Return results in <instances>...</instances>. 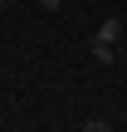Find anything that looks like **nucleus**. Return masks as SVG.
Segmentation results:
<instances>
[{"label":"nucleus","mask_w":127,"mask_h":132,"mask_svg":"<svg viewBox=\"0 0 127 132\" xmlns=\"http://www.w3.org/2000/svg\"><path fill=\"white\" fill-rule=\"evenodd\" d=\"M78 132H113V127H108L103 118H88V122H83V127H78Z\"/></svg>","instance_id":"nucleus-3"},{"label":"nucleus","mask_w":127,"mask_h":132,"mask_svg":"<svg viewBox=\"0 0 127 132\" xmlns=\"http://www.w3.org/2000/svg\"><path fill=\"white\" fill-rule=\"evenodd\" d=\"M88 54H93L98 64H113V59H117V49H113V44H103V39H93V49H88Z\"/></svg>","instance_id":"nucleus-2"},{"label":"nucleus","mask_w":127,"mask_h":132,"mask_svg":"<svg viewBox=\"0 0 127 132\" xmlns=\"http://www.w3.org/2000/svg\"><path fill=\"white\" fill-rule=\"evenodd\" d=\"M0 10H5V0H0Z\"/></svg>","instance_id":"nucleus-5"},{"label":"nucleus","mask_w":127,"mask_h":132,"mask_svg":"<svg viewBox=\"0 0 127 132\" xmlns=\"http://www.w3.org/2000/svg\"><path fill=\"white\" fill-rule=\"evenodd\" d=\"M93 39H103V44H113V49H117V44H122V24H117V20H103Z\"/></svg>","instance_id":"nucleus-1"},{"label":"nucleus","mask_w":127,"mask_h":132,"mask_svg":"<svg viewBox=\"0 0 127 132\" xmlns=\"http://www.w3.org/2000/svg\"><path fill=\"white\" fill-rule=\"evenodd\" d=\"M39 5H44V10H59V5H64V0H39Z\"/></svg>","instance_id":"nucleus-4"}]
</instances>
